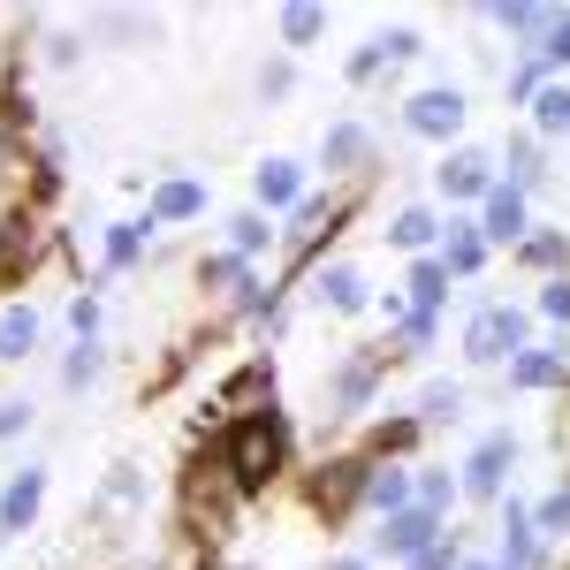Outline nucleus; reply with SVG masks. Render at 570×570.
Here are the masks:
<instances>
[{
    "label": "nucleus",
    "mask_w": 570,
    "mask_h": 570,
    "mask_svg": "<svg viewBox=\"0 0 570 570\" xmlns=\"http://www.w3.org/2000/svg\"><path fill=\"white\" fill-rule=\"evenodd\" d=\"M411 289H419V305H441V289H449V274H441V266H419V274H411Z\"/></svg>",
    "instance_id": "obj_20"
},
{
    "label": "nucleus",
    "mask_w": 570,
    "mask_h": 570,
    "mask_svg": "<svg viewBox=\"0 0 570 570\" xmlns=\"http://www.w3.org/2000/svg\"><path fill=\"white\" fill-rule=\"evenodd\" d=\"M282 31H289V39H312V31H320V8H289Z\"/></svg>",
    "instance_id": "obj_24"
},
{
    "label": "nucleus",
    "mask_w": 570,
    "mask_h": 570,
    "mask_svg": "<svg viewBox=\"0 0 570 570\" xmlns=\"http://www.w3.org/2000/svg\"><path fill=\"white\" fill-rule=\"evenodd\" d=\"M85 381H99V351L77 343V357H69V389H85Z\"/></svg>",
    "instance_id": "obj_21"
},
{
    "label": "nucleus",
    "mask_w": 570,
    "mask_h": 570,
    "mask_svg": "<svg viewBox=\"0 0 570 570\" xmlns=\"http://www.w3.org/2000/svg\"><path fill=\"white\" fill-rule=\"evenodd\" d=\"M464 351L480 357V365H494V357H510V351H525V312H510V305H494L472 320V335H464Z\"/></svg>",
    "instance_id": "obj_2"
},
{
    "label": "nucleus",
    "mask_w": 570,
    "mask_h": 570,
    "mask_svg": "<svg viewBox=\"0 0 570 570\" xmlns=\"http://www.w3.org/2000/svg\"><path fill=\"white\" fill-rule=\"evenodd\" d=\"M357 153H365V137H357V130H335V137H327V160H357Z\"/></svg>",
    "instance_id": "obj_25"
},
{
    "label": "nucleus",
    "mask_w": 570,
    "mask_h": 570,
    "mask_svg": "<svg viewBox=\"0 0 570 570\" xmlns=\"http://www.w3.org/2000/svg\"><path fill=\"white\" fill-rule=\"evenodd\" d=\"M494 23H502V31H548L556 16H548V8H494Z\"/></svg>",
    "instance_id": "obj_17"
},
{
    "label": "nucleus",
    "mask_w": 570,
    "mask_h": 570,
    "mask_svg": "<svg viewBox=\"0 0 570 570\" xmlns=\"http://www.w3.org/2000/svg\"><path fill=\"white\" fill-rule=\"evenodd\" d=\"M411 570H449V556H434V548H426V556H419Z\"/></svg>",
    "instance_id": "obj_31"
},
{
    "label": "nucleus",
    "mask_w": 570,
    "mask_h": 570,
    "mask_svg": "<svg viewBox=\"0 0 570 570\" xmlns=\"http://www.w3.org/2000/svg\"><path fill=\"white\" fill-rule=\"evenodd\" d=\"M23 419H31V411H23V403H0V434H16V426H23Z\"/></svg>",
    "instance_id": "obj_30"
},
{
    "label": "nucleus",
    "mask_w": 570,
    "mask_h": 570,
    "mask_svg": "<svg viewBox=\"0 0 570 570\" xmlns=\"http://www.w3.org/2000/svg\"><path fill=\"white\" fill-rule=\"evenodd\" d=\"M487 236L494 244H518L525 236V198L518 190H487Z\"/></svg>",
    "instance_id": "obj_7"
},
{
    "label": "nucleus",
    "mask_w": 570,
    "mask_h": 570,
    "mask_svg": "<svg viewBox=\"0 0 570 570\" xmlns=\"http://www.w3.org/2000/svg\"><path fill=\"white\" fill-rule=\"evenodd\" d=\"M532 107H540V130H548V137L570 130V91H563V85H548L540 99H532Z\"/></svg>",
    "instance_id": "obj_16"
},
{
    "label": "nucleus",
    "mask_w": 570,
    "mask_h": 570,
    "mask_svg": "<svg viewBox=\"0 0 570 570\" xmlns=\"http://www.w3.org/2000/svg\"><path fill=\"white\" fill-rule=\"evenodd\" d=\"M449 266H456V274H472V266H480V236H464V228H456V244H449Z\"/></svg>",
    "instance_id": "obj_22"
},
{
    "label": "nucleus",
    "mask_w": 570,
    "mask_h": 570,
    "mask_svg": "<svg viewBox=\"0 0 570 570\" xmlns=\"http://www.w3.org/2000/svg\"><path fill=\"white\" fill-rule=\"evenodd\" d=\"M540 525H548V532H563V525H570V494H556V502L540 510Z\"/></svg>",
    "instance_id": "obj_27"
},
{
    "label": "nucleus",
    "mask_w": 570,
    "mask_h": 570,
    "mask_svg": "<svg viewBox=\"0 0 570 570\" xmlns=\"http://www.w3.org/2000/svg\"><path fill=\"white\" fill-rule=\"evenodd\" d=\"M525 563H532V518L510 510V518H502V570H525Z\"/></svg>",
    "instance_id": "obj_9"
},
{
    "label": "nucleus",
    "mask_w": 570,
    "mask_h": 570,
    "mask_svg": "<svg viewBox=\"0 0 570 570\" xmlns=\"http://www.w3.org/2000/svg\"><path fill=\"white\" fill-rule=\"evenodd\" d=\"M335 570H365V563H335Z\"/></svg>",
    "instance_id": "obj_32"
},
{
    "label": "nucleus",
    "mask_w": 570,
    "mask_h": 570,
    "mask_svg": "<svg viewBox=\"0 0 570 570\" xmlns=\"http://www.w3.org/2000/svg\"><path fill=\"white\" fill-rule=\"evenodd\" d=\"M426 236H434V214H403L395 220V244H403V252H419Z\"/></svg>",
    "instance_id": "obj_18"
},
{
    "label": "nucleus",
    "mask_w": 570,
    "mask_h": 570,
    "mask_svg": "<svg viewBox=\"0 0 570 570\" xmlns=\"http://www.w3.org/2000/svg\"><path fill=\"white\" fill-rule=\"evenodd\" d=\"M236 244H244V252H259V244H266V220L244 214V220H236Z\"/></svg>",
    "instance_id": "obj_26"
},
{
    "label": "nucleus",
    "mask_w": 570,
    "mask_h": 570,
    "mask_svg": "<svg viewBox=\"0 0 570 570\" xmlns=\"http://www.w3.org/2000/svg\"><path fill=\"white\" fill-rule=\"evenodd\" d=\"M282 426L274 419H244L236 426V441H228V472H236V487H266L274 472H282Z\"/></svg>",
    "instance_id": "obj_1"
},
{
    "label": "nucleus",
    "mask_w": 570,
    "mask_h": 570,
    "mask_svg": "<svg viewBox=\"0 0 570 570\" xmlns=\"http://www.w3.org/2000/svg\"><path fill=\"white\" fill-rule=\"evenodd\" d=\"M320 297H327V305H335V312H357V305H365V282H357L351 266H335V274L320 282Z\"/></svg>",
    "instance_id": "obj_11"
},
{
    "label": "nucleus",
    "mask_w": 570,
    "mask_h": 570,
    "mask_svg": "<svg viewBox=\"0 0 570 570\" xmlns=\"http://www.w3.org/2000/svg\"><path fill=\"white\" fill-rule=\"evenodd\" d=\"M365 494H373V510H403V502H411V480H403V472H373Z\"/></svg>",
    "instance_id": "obj_13"
},
{
    "label": "nucleus",
    "mask_w": 570,
    "mask_h": 570,
    "mask_svg": "<svg viewBox=\"0 0 570 570\" xmlns=\"http://www.w3.org/2000/svg\"><path fill=\"white\" fill-rule=\"evenodd\" d=\"M419 411H426V419H456L464 395H456V389H426V395H419Z\"/></svg>",
    "instance_id": "obj_19"
},
{
    "label": "nucleus",
    "mask_w": 570,
    "mask_h": 570,
    "mask_svg": "<svg viewBox=\"0 0 570 570\" xmlns=\"http://www.w3.org/2000/svg\"><path fill=\"white\" fill-rule=\"evenodd\" d=\"M510 456H518V449H510V434H487V441H480V456L464 464V487H472V494H494V487H502V464H510Z\"/></svg>",
    "instance_id": "obj_5"
},
{
    "label": "nucleus",
    "mask_w": 570,
    "mask_h": 570,
    "mask_svg": "<svg viewBox=\"0 0 570 570\" xmlns=\"http://www.w3.org/2000/svg\"><path fill=\"white\" fill-rule=\"evenodd\" d=\"M31 343H39V320H31V312H8V320H0V357H23Z\"/></svg>",
    "instance_id": "obj_12"
},
{
    "label": "nucleus",
    "mask_w": 570,
    "mask_h": 570,
    "mask_svg": "<svg viewBox=\"0 0 570 570\" xmlns=\"http://www.w3.org/2000/svg\"><path fill=\"white\" fill-rule=\"evenodd\" d=\"M198 206H206V190H198V183H168V190H160V214H168V220H190Z\"/></svg>",
    "instance_id": "obj_15"
},
{
    "label": "nucleus",
    "mask_w": 570,
    "mask_h": 570,
    "mask_svg": "<svg viewBox=\"0 0 570 570\" xmlns=\"http://www.w3.org/2000/svg\"><path fill=\"white\" fill-rule=\"evenodd\" d=\"M441 183H449V198H480L487 190V160L480 153H456V160L441 168Z\"/></svg>",
    "instance_id": "obj_8"
},
{
    "label": "nucleus",
    "mask_w": 570,
    "mask_h": 570,
    "mask_svg": "<svg viewBox=\"0 0 570 570\" xmlns=\"http://www.w3.org/2000/svg\"><path fill=\"white\" fill-rule=\"evenodd\" d=\"M426 540H434V510H403V518H389V532H381V548L389 556H426Z\"/></svg>",
    "instance_id": "obj_4"
},
{
    "label": "nucleus",
    "mask_w": 570,
    "mask_h": 570,
    "mask_svg": "<svg viewBox=\"0 0 570 570\" xmlns=\"http://www.w3.org/2000/svg\"><path fill=\"white\" fill-rule=\"evenodd\" d=\"M259 198L266 206H297V160H266L259 168Z\"/></svg>",
    "instance_id": "obj_10"
},
{
    "label": "nucleus",
    "mask_w": 570,
    "mask_h": 570,
    "mask_svg": "<svg viewBox=\"0 0 570 570\" xmlns=\"http://www.w3.org/2000/svg\"><path fill=\"white\" fill-rule=\"evenodd\" d=\"M540 53H548V61H570V16L548 23V46H540Z\"/></svg>",
    "instance_id": "obj_23"
},
{
    "label": "nucleus",
    "mask_w": 570,
    "mask_h": 570,
    "mask_svg": "<svg viewBox=\"0 0 570 570\" xmlns=\"http://www.w3.org/2000/svg\"><path fill=\"white\" fill-rule=\"evenodd\" d=\"M510 381H518V389H548V381H563V365H556V357H518V365H510Z\"/></svg>",
    "instance_id": "obj_14"
},
{
    "label": "nucleus",
    "mask_w": 570,
    "mask_h": 570,
    "mask_svg": "<svg viewBox=\"0 0 570 570\" xmlns=\"http://www.w3.org/2000/svg\"><path fill=\"white\" fill-rule=\"evenodd\" d=\"M464 122V91H419L411 99V130L419 137H449Z\"/></svg>",
    "instance_id": "obj_3"
},
{
    "label": "nucleus",
    "mask_w": 570,
    "mask_h": 570,
    "mask_svg": "<svg viewBox=\"0 0 570 570\" xmlns=\"http://www.w3.org/2000/svg\"><path fill=\"white\" fill-rule=\"evenodd\" d=\"M540 305L556 312V320H570V282H548V297H540Z\"/></svg>",
    "instance_id": "obj_29"
},
{
    "label": "nucleus",
    "mask_w": 570,
    "mask_h": 570,
    "mask_svg": "<svg viewBox=\"0 0 570 570\" xmlns=\"http://www.w3.org/2000/svg\"><path fill=\"white\" fill-rule=\"evenodd\" d=\"M39 494H46V472H23V480H8V494H0V525L23 532L31 518H39Z\"/></svg>",
    "instance_id": "obj_6"
},
{
    "label": "nucleus",
    "mask_w": 570,
    "mask_h": 570,
    "mask_svg": "<svg viewBox=\"0 0 570 570\" xmlns=\"http://www.w3.org/2000/svg\"><path fill=\"white\" fill-rule=\"evenodd\" d=\"M472 570H494V563H472Z\"/></svg>",
    "instance_id": "obj_33"
},
{
    "label": "nucleus",
    "mask_w": 570,
    "mask_h": 570,
    "mask_svg": "<svg viewBox=\"0 0 570 570\" xmlns=\"http://www.w3.org/2000/svg\"><path fill=\"white\" fill-rule=\"evenodd\" d=\"M381 53H389V61H411V53H419V39H411V31H395V39H381Z\"/></svg>",
    "instance_id": "obj_28"
}]
</instances>
